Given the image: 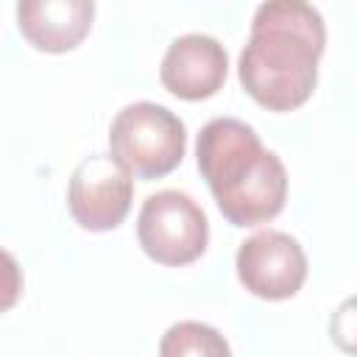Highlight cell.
Instances as JSON below:
<instances>
[{
  "instance_id": "cell-1",
  "label": "cell",
  "mask_w": 357,
  "mask_h": 357,
  "mask_svg": "<svg viewBox=\"0 0 357 357\" xmlns=\"http://www.w3.org/2000/svg\"><path fill=\"white\" fill-rule=\"evenodd\" d=\"M324 47L326 25L318 8L301 0L262 3L240 53V84L271 112L298 109L315 89Z\"/></svg>"
},
{
  "instance_id": "cell-2",
  "label": "cell",
  "mask_w": 357,
  "mask_h": 357,
  "mask_svg": "<svg viewBox=\"0 0 357 357\" xmlns=\"http://www.w3.org/2000/svg\"><path fill=\"white\" fill-rule=\"evenodd\" d=\"M198 170L231 226H259L276 218L287 198L282 159L262 148L257 131L234 117L209 120L195 145Z\"/></svg>"
},
{
  "instance_id": "cell-3",
  "label": "cell",
  "mask_w": 357,
  "mask_h": 357,
  "mask_svg": "<svg viewBox=\"0 0 357 357\" xmlns=\"http://www.w3.org/2000/svg\"><path fill=\"white\" fill-rule=\"evenodd\" d=\"M184 123L159 103L137 100L117 112L109 128L112 156L134 178H162L184 159Z\"/></svg>"
},
{
  "instance_id": "cell-4",
  "label": "cell",
  "mask_w": 357,
  "mask_h": 357,
  "mask_svg": "<svg viewBox=\"0 0 357 357\" xmlns=\"http://www.w3.org/2000/svg\"><path fill=\"white\" fill-rule=\"evenodd\" d=\"M137 237L159 265H187L206 251L209 223L204 209L178 190H159L142 201Z\"/></svg>"
},
{
  "instance_id": "cell-5",
  "label": "cell",
  "mask_w": 357,
  "mask_h": 357,
  "mask_svg": "<svg viewBox=\"0 0 357 357\" xmlns=\"http://www.w3.org/2000/svg\"><path fill=\"white\" fill-rule=\"evenodd\" d=\"M131 195V173L112 153H92L70 176L67 206L81 229L109 231L126 220Z\"/></svg>"
},
{
  "instance_id": "cell-6",
  "label": "cell",
  "mask_w": 357,
  "mask_h": 357,
  "mask_svg": "<svg viewBox=\"0 0 357 357\" xmlns=\"http://www.w3.org/2000/svg\"><path fill=\"white\" fill-rule=\"evenodd\" d=\"M237 276L243 287L259 298H290L307 279V254L296 237L265 229L240 243Z\"/></svg>"
},
{
  "instance_id": "cell-7",
  "label": "cell",
  "mask_w": 357,
  "mask_h": 357,
  "mask_svg": "<svg viewBox=\"0 0 357 357\" xmlns=\"http://www.w3.org/2000/svg\"><path fill=\"white\" fill-rule=\"evenodd\" d=\"M229 70V56L215 36L206 33H184L170 42L165 50L159 78L167 92L184 100L212 98Z\"/></svg>"
},
{
  "instance_id": "cell-8",
  "label": "cell",
  "mask_w": 357,
  "mask_h": 357,
  "mask_svg": "<svg viewBox=\"0 0 357 357\" xmlns=\"http://www.w3.org/2000/svg\"><path fill=\"white\" fill-rule=\"evenodd\" d=\"M92 0H25L17 6L22 36L45 53L73 50L92 28Z\"/></svg>"
},
{
  "instance_id": "cell-9",
  "label": "cell",
  "mask_w": 357,
  "mask_h": 357,
  "mask_svg": "<svg viewBox=\"0 0 357 357\" xmlns=\"http://www.w3.org/2000/svg\"><path fill=\"white\" fill-rule=\"evenodd\" d=\"M159 357H231L226 337L201 321H178L159 340Z\"/></svg>"
},
{
  "instance_id": "cell-10",
  "label": "cell",
  "mask_w": 357,
  "mask_h": 357,
  "mask_svg": "<svg viewBox=\"0 0 357 357\" xmlns=\"http://www.w3.org/2000/svg\"><path fill=\"white\" fill-rule=\"evenodd\" d=\"M329 337L335 340L337 349H343L346 354L357 357V296L346 298L329 321Z\"/></svg>"
}]
</instances>
